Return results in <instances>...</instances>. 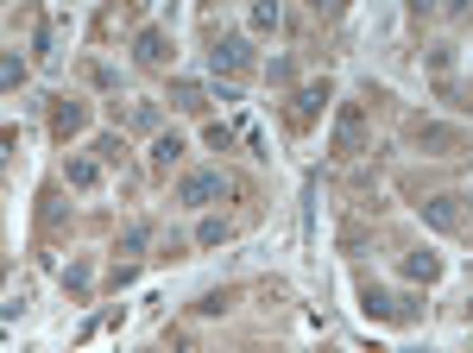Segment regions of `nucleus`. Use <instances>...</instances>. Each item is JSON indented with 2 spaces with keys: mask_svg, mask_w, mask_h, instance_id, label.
I'll list each match as a JSON object with an SVG mask.
<instances>
[{
  "mask_svg": "<svg viewBox=\"0 0 473 353\" xmlns=\"http://www.w3.org/2000/svg\"><path fill=\"white\" fill-rule=\"evenodd\" d=\"M228 196V177L221 171H189L183 183H177V202L183 208H209V202H221Z\"/></svg>",
  "mask_w": 473,
  "mask_h": 353,
  "instance_id": "f257e3e1",
  "label": "nucleus"
},
{
  "mask_svg": "<svg viewBox=\"0 0 473 353\" xmlns=\"http://www.w3.org/2000/svg\"><path fill=\"white\" fill-rule=\"evenodd\" d=\"M360 132H366V108L348 101V108H341V126H334V158H354V152H360Z\"/></svg>",
  "mask_w": 473,
  "mask_h": 353,
  "instance_id": "f03ea898",
  "label": "nucleus"
},
{
  "mask_svg": "<svg viewBox=\"0 0 473 353\" xmlns=\"http://www.w3.org/2000/svg\"><path fill=\"white\" fill-rule=\"evenodd\" d=\"M246 63H253V44H246V38H221V44L209 51V69H215V76H240Z\"/></svg>",
  "mask_w": 473,
  "mask_h": 353,
  "instance_id": "7ed1b4c3",
  "label": "nucleus"
},
{
  "mask_svg": "<svg viewBox=\"0 0 473 353\" xmlns=\"http://www.w3.org/2000/svg\"><path fill=\"white\" fill-rule=\"evenodd\" d=\"M132 57H140L146 69H158V63H171V38H164L158 26H146L140 38H132Z\"/></svg>",
  "mask_w": 473,
  "mask_h": 353,
  "instance_id": "20e7f679",
  "label": "nucleus"
},
{
  "mask_svg": "<svg viewBox=\"0 0 473 353\" xmlns=\"http://www.w3.org/2000/svg\"><path fill=\"white\" fill-rule=\"evenodd\" d=\"M328 108V83H309V89H297V108H291V126H309L316 114Z\"/></svg>",
  "mask_w": 473,
  "mask_h": 353,
  "instance_id": "39448f33",
  "label": "nucleus"
},
{
  "mask_svg": "<svg viewBox=\"0 0 473 353\" xmlns=\"http://www.w3.org/2000/svg\"><path fill=\"white\" fill-rule=\"evenodd\" d=\"M423 221H429L436 234L461 228V202H454V196H429V202H423Z\"/></svg>",
  "mask_w": 473,
  "mask_h": 353,
  "instance_id": "423d86ee",
  "label": "nucleus"
},
{
  "mask_svg": "<svg viewBox=\"0 0 473 353\" xmlns=\"http://www.w3.org/2000/svg\"><path fill=\"white\" fill-rule=\"evenodd\" d=\"M171 108L202 114V108H209V89H202V83H189V76H177V83H171Z\"/></svg>",
  "mask_w": 473,
  "mask_h": 353,
  "instance_id": "0eeeda50",
  "label": "nucleus"
},
{
  "mask_svg": "<svg viewBox=\"0 0 473 353\" xmlns=\"http://www.w3.org/2000/svg\"><path fill=\"white\" fill-rule=\"evenodd\" d=\"M183 152H189V146H183V139H177V132H158V139H152V164H158V171H171V164H183Z\"/></svg>",
  "mask_w": 473,
  "mask_h": 353,
  "instance_id": "6e6552de",
  "label": "nucleus"
},
{
  "mask_svg": "<svg viewBox=\"0 0 473 353\" xmlns=\"http://www.w3.org/2000/svg\"><path fill=\"white\" fill-rule=\"evenodd\" d=\"M63 177H70V189H95V183H101V164H95V158H70V164H63Z\"/></svg>",
  "mask_w": 473,
  "mask_h": 353,
  "instance_id": "1a4fd4ad",
  "label": "nucleus"
},
{
  "mask_svg": "<svg viewBox=\"0 0 473 353\" xmlns=\"http://www.w3.org/2000/svg\"><path fill=\"white\" fill-rule=\"evenodd\" d=\"M417 139H423V152H454V146H461V132H454V126H423Z\"/></svg>",
  "mask_w": 473,
  "mask_h": 353,
  "instance_id": "9d476101",
  "label": "nucleus"
},
{
  "mask_svg": "<svg viewBox=\"0 0 473 353\" xmlns=\"http://www.w3.org/2000/svg\"><path fill=\"white\" fill-rule=\"evenodd\" d=\"M146 246H152V228H146V221H132V228L120 234V253H126V259H140Z\"/></svg>",
  "mask_w": 473,
  "mask_h": 353,
  "instance_id": "9b49d317",
  "label": "nucleus"
},
{
  "mask_svg": "<svg viewBox=\"0 0 473 353\" xmlns=\"http://www.w3.org/2000/svg\"><path fill=\"white\" fill-rule=\"evenodd\" d=\"M83 120H89V114H83V101H63V108L51 114V126H57V132H83Z\"/></svg>",
  "mask_w": 473,
  "mask_h": 353,
  "instance_id": "f8f14e48",
  "label": "nucleus"
},
{
  "mask_svg": "<svg viewBox=\"0 0 473 353\" xmlns=\"http://www.w3.org/2000/svg\"><path fill=\"white\" fill-rule=\"evenodd\" d=\"M366 316H379V322H397L404 309H397V303H391L385 291H366Z\"/></svg>",
  "mask_w": 473,
  "mask_h": 353,
  "instance_id": "ddd939ff",
  "label": "nucleus"
},
{
  "mask_svg": "<svg viewBox=\"0 0 473 353\" xmlns=\"http://www.w3.org/2000/svg\"><path fill=\"white\" fill-rule=\"evenodd\" d=\"M221 240H228V221L221 215H209V221L196 228V246H221Z\"/></svg>",
  "mask_w": 473,
  "mask_h": 353,
  "instance_id": "4468645a",
  "label": "nucleus"
},
{
  "mask_svg": "<svg viewBox=\"0 0 473 353\" xmlns=\"http://www.w3.org/2000/svg\"><path fill=\"white\" fill-rule=\"evenodd\" d=\"M436 271H442V265H436L429 253H411V259H404V277H423V285H429Z\"/></svg>",
  "mask_w": 473,
  "mask_h": 353,
  "instance_id": "2eb2a0df",
  "label": "nucleus"
},
{
  "mask_svg": "<svg viewBox=\"0 0 473 353\" xmlns=\"http://www.w3.org/2000/svg\"><path fill=\"white\" fill-rule=\"evenodd\" d=\"M0 83H7V89L26 83V57H20V51H7V63H0Z\"/></svg>",
  "mask_w": 473,
  "mask_h": 353,
  "instance_id": "dca6fc26",
  "label": "nucleus"
},
{
  "mask_svg": "<svg viewBox=\"0 0 473 353\" xmlns=\"http://www.w3.org/2000/svg\"><path fill=\"white\" fill-rule=\"evenodd\" d=\"M253 26L272 32V26H278V0H259V7H253Z\"/></svg>",
  "mask_w": 473,
  "mask_h": 353,
  "instance_id": "f3484780",
  "label": "nucleus"
},
{
  "mask_svg": "<svg viewBox=\"0 0 473 353\" xmlns=\"http://www.w3.org/2000/svg\"><path fill=\"white\" fill-rule=\"evenodd\" d=\"M132 126H146V132H152V126H158V108H152V101H140V108H132Z\"/></svg>",
  "mask_w": 473,
  "mask_h": 353,
  "instance_id": "a211bd4d",
  "label": "nucleus"
}]
</instances>
